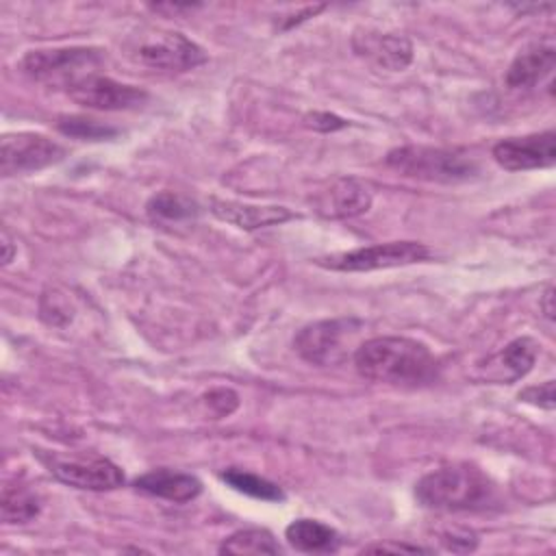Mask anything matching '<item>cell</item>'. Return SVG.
<instances>
[{
    "label": "cell",
    "mask_w": 556,
    "mask_h": 556,
    "mask_svg": "<svg viewBox=\"0 0 556 556\" xmlns=\"http://www.w3.org/2000/svg\"><path fill=\"white\" fill-rule=\"evenodd\" d=\"M356 371L374 382L421 387L437 378L439 363L430 348L408 337H374L354 352Z\"/></svg>",
    "instance_id": "cell-1"
},
{
    "label": "cell",
    "mask_w": 556,
    "mask_h": 556,
    "mask_svg": "<svg viewBox=\"0 0 556 556\" xmlns=\"http://www.w3.org/2000/svg\"><path fill=\"white\" fill-rule=\"evenodd\" d=\"M495 486L486 473L473 465H445L428 471L415 484V497L432 510L458 513L489 506Z\"/></svg>",
    "instance_id": "cell-2"
},
{
    "label": "cell",
    "mask_w": 556,
    "mask_h": 556,
    "mask_svg": "<svg viewBox=\"0 0 556 556\" xmlns=\"http://www.w3.org/2000/svg\"><path fill=\"white\" fill-rule=\"evenodd\" d=\"M384 163L406 178L428 182H463L478 174V163L465 150L402 146L387 154Z\"/></svg>",
    "instance_id": "cell-3"
},
{
    "label": "cell",
    "mask_w": 556,
    "mask_h": 556,
    "mask_svg": "<svg viewBox=\"0 0 556 556\" xmlns=\"http://www.w3.org/2000/svg\"><path fill=\"white\" fill-rule=\"evenodd\" d=\"M126 50L132 61L156 72H187L206 63V52L174 30L137 33L128 39Z\"/></svg>",
    "instance_id": "cell-4"
},
{
    "label": "cell",
    "mask_w": 556,
    "mask_h": 556,
    "mask_svg": "<svg viewBox=\"0 0 556 556\" xmlns=\"http://www.w3.org/2000/svg\"><path fill=\"white\" fill-rule=\"evenodd\" d=\"M363 330V321L356 317L321 319L304 326L295 339V352L311 365L330 367L343 363L350 352H356V339Z\"/></svg>",
    "instance_id": "cell-5"
},
{
    "label": "cell",
    "mask_w": 556,
    "mask_h": 556,
    "mask_svg": "<svg viewBox=\"0 0 556 556\" xmlns=\"http://www.w3.org/2000/svg\"><path fill=\"white\" fill-rule=\"evenodd\" d=\"M102 52L87 46H67V48H39L22 56L20 67L26 76L37 83L52 87H70L87 74H93Z\"/></svg>",
    "instance_id": "cell-6"
},
{
    "label": "cell",
    "mask_w": 556,
    "mask_h": 556,
    "mask_svg": "<svg viewBox=\"0 0 556 556\" xmlns=\"http://www.w3.org/2000/svg\"><path fill=\"white\" fill-rule=\"evenodd\" d=\"M430 248L419 241H389L328 254L317 258V265L334 271H374L421 263L430 258Z\"/></svg>",
    "instance_id": "cell-7"
},
{
    "label": "cell",
    "mask_w": 556,
    "mask_h": 556,
    "mask_svg": "<svg viewBox=\"0 0 556 556\" xmlns=\"http://www.w3.org/2000/svg\"><path fill=\"white\" fill-rule=\"evenodd\" d=\"M67 150L41 132H11L0 141V172L2 176H17L46 169L59 161Z\"/></svg>",
    "instance_id": "cell-8"
},
{
    "label": "cell",
    "mask_w": 556,
    "mask_h": 556,
    "mask_svg": "<svg viewBox=\"0 0 556 556\" xmlns=\"http://www.w3.org/2000/svg\"><path fill=\"white\" fill-rule=\"evenodd\" d=\"M65 91L76 104L98 111H130L141 109L148 102V93L143 89L96 72L72 83Z\"/></svg>",
    "instance_id": "cell-9"
},
{
    "label": "cell",
    "mask_w": 556,
    "mask_h": 556,
    "mask_svg": "<svg viewBox=\"0 0 556 556\" xmlns=\"http://www.w3.org/2000/svg\"><path fill=\"white\" fill-rule=\"evenodd\" d=\"M493 159L508 172L549 167L556 161V132L545 130L526 137H508L493 146Z\"/></svg>",
    "instance_id": "cell-10"
},
{
    "label": "cell",
    "mask_w": 556,
    "mask_h": 556,
    "mask_svg": "<svg viewBox=\"0 0 556 556\" xmlns=\"http://www.w3.org/2000/svg\"><path fill=\"white\" fill-rule=\"evenodd\" d=\"M50 471L63 484L83 491H113L124 484V471L102 456L54 458Z\"/></svg>",
    "instance_id": "cell-11"
},
{
    "label": "cell",
    "mask_w": 556,
    "mask_h": 556,
    "mask_svg": "<svg viewBox=\"0 0 556 556\" xmlns=\"http://www.w3.org/2000/svg\"><path fill=\"white\" fill-rule=\"evenodd\" d=\"M352 46L356 54L369 59L371 63L389 72H402L413 61V43L404 35L365 30L354 35Z\"/></svg>",
    "instance_id": "cell-12"
},
{
    "label": "cell",
    "mask_w": 556,
    "mask_h": 556,
    "mask_svg": "<svg viewBox=\"0 0 556 556\" xmlns=\"http://www.w3.org/2000/svg\"><path fill=\"white\" fill-rule=\"evenodd\" d=\"M208 206H211V213L217 219H222L226 224H232L241 230H258V228L285 224V222L295 217L289 208L274 206V204L271 206H261V204H245V202H237V200L211 198Z\"/></svg>",
    "instance_id": "cell-13"
},
{
    "label": "cell",
    "mask_w": 556,
    "mask_h": 556,
    "mask_svg": "<svg viewBox=\"0 0 556 556\" xmlns=\"http://www.w3.org/2000/svg\"><path fill=\"white\" fill-rule=\"evenodd\" d=\"M371 189L367 182L356 178H339L328 191L317 198V211L324 217L345 219L356 217L369 211L371 206Z\"/></svg>",
    "instance_id": "cell-14"
},
{
    "label": "cell",
    "mask_w": 556,
    "mask_h": 556,
    "mask_svg": "<svg viewBox=\"0 0 556 556\" xmlns=\"http://www.w3.org/2000/svg\"><path fill=\"white\" fill-rule=\"evenodd\" d=\"M135 489L167 502L185 504L202 493V482L191 473L174 469H152L135 480Z\"/></svg>",
    "instance_id": "cell-15"
},
{
    "label": "cell",
    "mask_w": 556,
    "mask_h": 556,
    "mask_svg": "<svg viewBox=\"0 0 556 556\" xmlns=\"http://www.w3.org/2000/svg\"><path fill=\"white\" fill-rule=\"evenodd\" d=\"M556 65V48L552 43H536L521 50L506 70V85L510 89H530L552 74Z\"/></svg>",
    "instance_id": "cell-16"
},
{
    "label": "cell",
    "mask_w": 556,
    "mask_h": 556,
    "mask_svg": "<svg viewBox=\"0 0 556 556\" xmlns=\"http://www.w3.org/2000/svg\"><path fill=\"white\" fill-rule=\"evenodd\" d=\"M539 354V345L530 337H519L506 343L491 361H486V378L495 382H515L523 378Z\"/></svg>",
    "instance_id": "cell-17"
},
{
    "label": "cell",
    "mask_w": 556,
    "mask_h": 556,
    "mask_svg": "<svg viewBox=\"0 0 556 556\" xmlns=\"http://www.w3.org/2000/svg\"><path fill=\"white\" fill-rule=\"evenodd\" d=\"M285 536L291 547L306 554H328V552H337L339 547V534L330 526L317 519L291 521L285 530Z\"/></svg>",
    "instance_id": "cell-18"
},
{
    "label": "cell",
    "mask_w": 556,
    "mask_h": 556,
    "mask_svg": "<svg viewBox=\"0 0 556 556\" xmlns=\"http://www.w3.org/2000/svg\"><path fill=\"white\" fill-rule=\"evenodd\" d=\"M146 213L152 222H161V224H178V222H187L193 219L200 213V206L195 200H191L185 193L178 191H159L154 193L148 204H146Z\"/></svg>",
    "instance_id": "cell-19"
},
{
    "label": "cell",
    "mask_w": 556,
    "mask_h": 556,
    "mask_svg": "<svg viewBox=\"0 0 556 556\" xmlns=\"http://www.w3.org/2000/svg\"><path fill=\"white\" fill-rule=\"evenodd\" d=\"M219 554H280V545L274 541L271 532L263 528H245L224 539Z\"/></svg>",
    "instance_id": "cell-20"
},
{
    "label": "cell",
    "mask_w": 556,
    "mask_h": 556,
    "mask_svg": "<svg viewBox=\"0 0 556 556\" xmlns=\"http://www.w3.org/2000/svg\"><path fill=\"white\" fill-rule=\"evenodd\" d=\"M0 508H2V521L7 526H11V523L33 521L39 515L41 504L33 491L22 489V486H7L2 491Z\"/></svg>",
    "instance_id": "cell-21"
},
{
    "label": "cell",
    "mask_w": 556,
    "mask_h": 556,
    "mask_svg": "<svg viewBox=\"0 0 556 556\" xmlns=\"http://www.w3.org/2000/svg\"><path fill=\"white\" fill-rule=\"evenodd\" d=\"M222 480L228 486H232L235 491L250 495L254 500H263V502H282L285 500V493L278 484H274L256 473L243 471V469H226L222 473Z\"/></svg>",
    "instance_id": "cell-22"
},
{
    "label": "cell",
    "mask_w": 556,
    "mask_h": 556,
    "mask_svg": "<svg viewBox=\"0 0 556 556\" xmlns=\"http://www.w3.org/2000/svg\"><path fill=\"white\" fill-rule=\"evenodd\" d=\"M59 130L67 137H76V139H89V141H104L117 135L115 126L102 124L98 119L91 117H83V115H67V117H59L56 122Z\"/></svg>",
    "instance_id": "cell-23"
},
{
    "label": "cell",
    "mask_w": 556,
    "mask_h": 556,
    "mask_svg": "<svg viewBox=\"0 0 556 556\" xmlns=\"http://www.w3.org/2000/svg\"><path fill=\"white\" fill-rule=\"evenodd\" d=\"M39 317L50 326H65L72 321L74 308L63 291L48 287L39 300Z\"/></svg>",
    "instance_id": "cell-24"
},
{
    "label": "cell",
    "mask_w": 556,
    "mask_h": 556,
    "mask_svg": "<svg viewBox=\"0 0 556 556\" xmlns=\"http://www.w3.org/2000/svg\"><path fill=\"white\" fill-rule=\"evenodd\" d=\"M519 400L526 402V404L545 408V410H554V404H556V400H554V380H545L541 384L526 387L523 391H519Z\"/></svg>",
    "instance_id": "cell-25"
},
{
    "label": "cell",
    "mask_w": 556,
    "mask_h": 556,
    "mask_svg": "<svg viewBox=\"0 0 556 556\" xmlns=\"http://www.w3.org/2000/svg\"><path fill=\"white\" fill-rule=\"evenodd\" d=\"M208 408L217 415V417H228L230 413L237 410L239 406V395L232 391V389H226V387H219V389H213L204 395Z\"/></svg>",
    "instance_id": "cell-26"
},
{
    "label": "cell",
    "mask_w": 556,
    "mask_h": 556,
    "mask_svg": "<svg viewBox=\"0 0 556 556\" xmlns=\"http://www.w3.org/2000/svg\"><path fill=\"white\" fill-rule=\"evenodd\" d=\"M441 541L452 552H473L478 547V536L471 530H465V528L443 532Z\"/></svg>",
    "instance_id": "cell-27"
},
{
    "label": "cell",
    "mask_w": 556,
    "mask_h": 556,
    "mask_svg": "<svg viewBox=\"0 0 556 556\" xmlns=\"http://www.w3.org/2000/svg\"><path fill=\"white\" fill-rule=\"evenodd\" d=\"M304 119H306V126H311L313 130H319V132H334V130H341L348 126V122L343 117L328 113V111L308 113Z\"/></svg>",
    "instance_id": "cell-28"
},
{
    "label": "cell",
    "mask_w": 556,
    "mask_h": 556,
    "mask_svg": "<svg viewBox=\"0 0 556 556\" xmlns=\"http://www.w3.org/2000/svg\"><path fill=\"white\" fill-rule=\"evenodd\" d=\"M430 554L428 547L421 545H410V543H371L367 547H363V554Z\"/></svg>",
    "instance_id": "cell-29"
},
{
    "label": "cell",
    "mask_w": 556,
    "mask_h": 556,
    "mask_svg": "<svg viewBox=\"0 0 556 556\" xmlns=\"http://www.w3.org/2000/svg\"><path fill=\"white\" fill-rule=\"evenodd\" d=\"M552 300H554V289L552 287H547L545 289V293H543V315L552 321V317H554V306H552Z\"/></svg>",
    "instance_id": "cell-30"
},
{
    "label": "cell",
    "mask_w": 556,
    "mask_h": 556,
    "mask_svg": "<svg viewBox=\"0 0 556 556\" xmlns=\"http://www.w3.org/2000/svg\"><path fill=\"white\" fill-rule=\"evenodd\" d=\"M2 248H4V254H2V263L9 265L11 258H13V245H11V239L7 232H2Z\"/></svg>",
    "instance_id": "cell-31"
}]
</instances>
